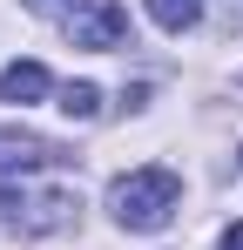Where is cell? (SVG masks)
<instances>
[{
  "mask_svg": "<svg viewBox=\"0 0 243 250\" xmlns=\"http://www.w3.org/2000/svg\"><path fill=\"white\" fill-rule=\"evenodd\" d=\"M176 203H182L176 169H135V176H122L115 189H108V209H115L122 230H162Z\"/></svg>",
  "mask_w": 243,
  "mask_h": 250,
  "instance_id": "obj_2",
  "label": "cell"
},
{
  "mask_svg": "<svg viewBox=\"0 0 243 250\" xmlns=\"http://www.w3.org/2000/svg\"><path fill=\"white\" fill-rule=\"evenodd\" d=\"M40 163H54V149H40V142L20 156V169H14V163H0V196L14 203V230H27V237H40V230H61V223L75 216V189H68L61 176H54V183H40V176H34Z\"/></svg>",
  "mask_w": 243,
  "mask_h": 250,
  "instance_id": "obj_1",
  "label": "cell"
},
{
  "mask_svg": "<svg viewBox=\"0 0 243 250\" xmlns=\"http://www.w3.org/2000/svg\"><path fill=\"white\" fill-rule=\"evenodd\" d=\"M95 108H101V88H95V82H68V88H61V115H75V122H88Z\"/></svg>",
  "mask_w": 243,
  "mask_h": 250,
  "instance_id": "obj_6",
  "label": "cell"
},
{
  "mask_svg": "<svg viewBox=\"0 0 243 250\" xmlns=\"http://www.w3.org/2000/svg\"><path fill=\"white\" fill-rule=\"evenodd\" d=\"M27 7H40V14H47V7H61V0H27Z\"/></svg>",
  "mask_w": 243,
  "mask_h": 250,
  "instance_id": "obj_8",
  "label": "cell"
},
{
  "mask_svg": "<svg viewBox=\"0 0 243 250\" xmlns=\"http://www.w3.org/2000/svg\"><path fill=\"white\" fill-rule=\"evenodd\" d=\"M61 27H68V41H75V47L108 54V47H122V34H128V14H122L115 0H75V7L61 14Z\"/></svg>",
  "mask_w": 243,
  "mask_h": 250,
  "instance_id": "obj_3",
  "label": "cell"
},
{
  "mask_svg": "<svg viewBox=\"0 0 243 250\" xmlns=\"http://www.w3.org/2000/svg\"><path fill=\"white\" fill-rule=\"evenodd\" d=\"M47 68L40 61H14V68H0V102H14V108H27V102H40L47 95Z\"/></svg>",
  "mask_w": 243,
  "mask_h": 250,
  "instance_id": "obj_4",
  "label": "cell"
},
{
  "mask_svg": "<svg viewBox=\"0 0 243 250\" xmlns=\"http://www.w3.org/2000/svg\"><path fill=\"white\" fill-rule=\"evenodd\" d=\"M149 14H156V27L182 34V27H196V21H202V0H149Z\"/></svg>",
  "mask_w": 243,
  "mask_h": 250,
  "instance_id": "obj_5",
  "label": "cell"
},
{
  "mask_svg": "<svg viewBox=\"0 0 243 250\" xmlns=\"http://www.w3.org/2000/svg\"><path fill=\"white\" fill-rule=\"evenodd\" d=\"M223 250H243V223H230V230H223Z\"/></svg>",
  "mask_w": 243,
  "mask_h": 250,
  "instance_id": "obj_7",
  "label": "cell"
}]
</instances>
